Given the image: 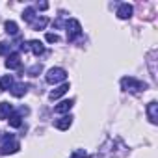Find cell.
Wrapping results in <instances>:
<instances>
[{"mask_svg": "<svg viewBox=\"0 0 158 158\" xmlns=\"http://www.w3.org/2000/svg\"><path fill=\"white\" fill-rule=\"evenodd\" d=\"M121 88L125 91H130V93H139V91L147 89V84L134 78V76H125V78H121Z\"/></svg>", "mask_w": 158, "mask_h": 158, "instance_id": "cell-1", "label": "cell"}, {"mask_svg": "<svg viewBox=\"0 0 158 158\" xmlns=\"http://www.w3.org/2000/svg\"><path fill=\"white\" fill-rule=\"evenodd\" d=\"M19 149H21V143L15 139V136H13V134L4 136L2 147H0V152H2V154H15Z\"/></svg>", "mask_w": 158, "mask_h": 158, "instance_id": "cell-2", "label": "cell"}, {"mask_svg": "<svg viewBox=\"0 0 158 158\" xmlns=\"http://www.w3.org/2000/svg\"><path fill=\"white\" fill-rule=\"evenodd\" d=\"M65 32H67V41H74L82 35V26L76 19H69L65 24Z\"/></svg>", "mask_w": 158, "mask_h": 158, "instance_id": "cell-3", "label": "cell"}, {"mask_svg": "<svg viewBox=\"0 0 158 158\" xmlns=\"http://www.w3.org/2000/svg\"><path fill=\"white\" fill-rule=\"evenodd\" d=\"M65 78H67V71L61 69V67H52V69L47 73V82H48V84L65 82Z\"/></svg>", "mask_w": 158, "mask_h": 158, "instance_id": "cell-4", "label": "cell"}, {"mask_svg": "<svg viewBox=\"0 0 158 158\" xmlns=\"http://www.w3.org/2000/svg\"><path fill=\"white\" fill-rule=\"evenodd\" d=\"M147 117H149V121H151L152 125L158 123V102H156V101H151V102L147 104Z\"/></svg>", "mask_w": 158, "mask_h": 158, "instance_id": "cell-5", "label": "cell"}, {"mask_svg": "<svg viewBox=\"0 0 158 158\" xmlns=\"http://www.w3.org/2000/svg\"><path fill=\"white\" fill-rule=\"evenodd\" d=\"M24 48L32 50L35 56H41V54H45V47H43V43H41V41H37V39H32V41H28V43L24 45Z\"/></svg>", "mask_w": 158, "mask_h": 158, "instance_id": "cell-6", "label": "cell"}, {"mask_svg": "<svg viewBox=\"0 0 158 158\" xmlns=\"http://www.w3.org/2000/svg\"><path fill=\"white\" fill-rule=\"evenodd\" d=\"M6 67L8 69H21V54L19 52H11L6 60Z\"/></svg>", "mask_w": 158, "mask_h": 158, "instance_id": "cell-7", "label": "cell"}, {"mask_svg": "<svg viewBox=\"0 0 158 158\" xmlns=\"http://www.w3.org/2000/svg\"><path fill=\"white\" fill-rule=\"evenodd\" d=\"M132 11H134V10H132L130 4H121V6L117 8V17L123 19V21H125V19H130V17H132Z\"/></svg>", "mask_w": 158, "mask_h": 158, "instance_id": "cell-8", "label": "cell"}, {"mask_svg": "<svg viewBox=\"0 0 158 158\" xmlns=\"http://www.w3.org/2000/svg\"><path fill=\"white\" fill-rule=\"evenodd\" d=\"M10 91H11V95H13V97H23V95H26L28 86H26V84H23V82H19V84H13V86L10 88Z\"/></svg>", "mask_w": 158, "mask_h": 158, "instance_id": "cell-9", "label": "cell"}, {"mask_svg": "<svg viewBox=\"0 0 158 158\" xmlns=\"http://www.w3.org/2000/svg\"><path fill=\"white\" fill-rule=\"evenodd\" d=\"M73 104H74V101H73V99H69V101H61L60 104H56L54 112H56V114H67V112L73 108Z\"/></svg>", "mask_w": 158, "mask_h": 158, "instance_id": "cell-10", "label": "cell"}, {"mask_svg": "<svg viewBox=\"0 0 158 158\" xmlns=\"http://www.w3.org/2000/svg\"><path fill=\"white\" fill-rule=\"evenodd\" d=\"M67 89H69V84H67V82H65V84H61V86H58V88H56V89H52V91H50V95H48V97H50V99H52V101H56V99H60V97H61V95H65V93H67Z\"/></svg>", "mask_w": 158, "mask_h": 158, "instance_id": "cell-11", "label": "cell"}, {"mask_svg": "<svg viewBox=\"0 0 158 158\" xmlns=\"http://www.w3.org/2000/svg\"><path fill=\"white\" fill-rule=\"evenodd\" d=\"M13 114V106L10 102H0V119H10Z\"/></svg>", "mask_w": 158, "mask_h": 158, "instance_id": "cell-12", "label": "cell"}, {"mask_svg": "<svg viewBox=\"0 0 158 158\" xmlns=\"http://www.w3.org/2000/svg\"><path fill=\"white\" fill-rule=\"evenodd\" d=\"M47 24H48V19H47V17H39V15H37V17H35V19L30 23L32 30H43Z\"/></svg>", "mask_w": 158, "mask_h": 158, "instance_id": "cell-13", "label": "cell"}, {"mask_svg": "<svg viewBox=\"0 0 158 158\" xmlns=\"http://www.w3.org/2000/svg\"><path fill=\"white\" fill-rule=\"evenodd\" d=\"M71 125H73V117H71V115H63L61 119L56 121V128H58V130H67Z\"/></svg>", "mask_w": 158, "mask_h": 158, "instance_id": "cell-14", "label": "cell"}, {"mask_svg": "<svg viewBox=\"0 0 158 158\" xmlns=\"http://www.w3.org/2000/svg\"><path fill=\"white\" fill-rule=\"evenodd\" d=\"M11 86H13V78H11L10 74H4L2 78H0V89H2V91L10 89Z\"/></svg>", "mask_w": 158, "mask_h": 158, "instance_id": "cell-15", "label": "cell"}, {"mask_svg": "<svg viewBox=\"0 0 158 158\" xmlns=\"http://www.w3.org/2000/svg\"><path fill=\"white\" fill-rule=\"evenodd\" d=\"M4 28H6V32H8L10 35H17V34H19V26H17V23H13V21H6Z\"/></svg>", "mask_w": 158, "mask_h": 158, "instance_id": "cell-16", "label": "cell"}, {"mask_svg": "<svg viewBox=\"0 0 158 158\" xmlns=\"http://www.w3.org/2000/svg\"><path fill=\"white\" fill-rule=\"evenodd\" d=\"M8 121H10V127H13V128H19V127L23 125V117H21L19 114H11Z\"/></svg>", "mask_w": 158, "mask_h": 158, "instance_id": "cell-17", "label": "cell"}, {"mask_svg": "<svg viewBox=\"0 0 158 158\" xmlns=\"http://www.w3.org/2000/svg\"><path fill=\"white\" fill-rule=\"evenodd\" d=\"M35 17H37V15H35V10H34V8H26V10L23 11V19H24L26 23H32Z\"/></svg>", "mask_w": 158, "mask_h": 158, "instance_id": "cell-18", "label": "cell"}, {"mask_svg": "<svg viewBox=\"0 0 158 158\" xmlns=\"http://www.w3.org/2000/svg\"><path fill=\"white\" fill-rule=\"evenodd\" d=\"M41 71H43V65H41V63H35L34 67H30V69H28V74H30V76H37Z\"/></svg>", "mask_w": 158, "mask_h": 158, "instance_id": "cell-19", "label": "cell"}, {"mask_svg": "<svg viewBox=\"0 0 158 158\" xmlns=\"http://www.w3.org/2000/svg\"><path fill=\"white\" fill-rule=\"evenodd\" d=\"M71 158H88V152L84 149H76V151H73Z\"/></svg>", "mask_w": 158, "mask_h": 158, "instance_id": "cell-20", "label": "cell"}, {"mask_svg": "<svg viewBox=\"0 0 158 158\" xmlns=\"http://www.w3.org/2000/svg\"><path fill=\"white\" fill-rule=\"evenodd\" d=\"M10 52V45L8 43H0V56H4Z\"/></svg>", "mask_w": 158, "mask_h": 158, "instance_id": "cell-21", "label": "cell"}, {"mask_svg": "<svg viewBox=\"0 0 158 158\" xmlns=\"http://www.w3.org/2000/svg\"><path fill=\"white\" fill-rule=\"evenodd\" d=\"M45 37H47V41H48V43H58V41H60V37H58L56 34H47Z\"/></svg>", "mask_w": 158, "mask_h": 158, "instance_id": "cell-22", "label": "cell"}, {"mask_svg": "<svg viewBox=\"0 0 158 158\" xmlns=\"http://www.w3.org/2000/svg\"><path fill=\"white\" fill-rule=\"evenodd\" d=\"M37 8H39V10H47L48 4H47V2H41V4H37Z\"/></svg>", "mask_w": 158, "mask_h": 158, "instance_id": "cell-23", "label": "cell"}]
</instances>
